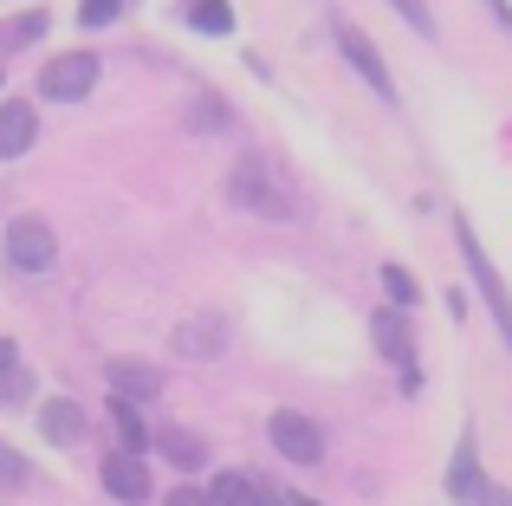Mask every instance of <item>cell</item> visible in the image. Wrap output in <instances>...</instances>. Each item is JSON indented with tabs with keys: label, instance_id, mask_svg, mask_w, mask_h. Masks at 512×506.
Returning a JSON list of instances; mask_svg holds the SVG:
<instances>
[{
	"label": "cell",
	"instance_id": "obj_1",
	"mask_svg": "<svg viewBox=\"0 0 512 506\" xmlns=\"http://www.w3.org/2000/svg\"><path fill=\"white\" fill-rule=\"evenodd\" d=\"M227 195H234L247 215H266V221H292V215H299V202L286 195V182H279L260 156H247V163L227 176Z\"/></svg>",
	"mask_w": 512,
	"mask_h": 506
},
{
	"label": "cell",
	"instance_id": "obj_2",
	"mask_svg": "<svg viewBox=\"0 0 512 506\" xmlns=\"http://www.w3.org/2000/svg\"><path fill=\"white\" fill-rule=\"evenodd\" d=\"M454 228H461V260H467V273L480 279V299H487L493 325H500V338H506V351H512V299H506V279L493 273V260H487V247H480L474 221H454Z\"/></svg>",
	"mask_w": 512,
	"mask_h": 506
},
{
	"label": "cell",
	"instance_id": "obj_3",
	"mask_svg": "<svg viewBox=\"0 0 512 506\" xmlns=\"http://www.w3.org/2000/svg\"><path fill=\"white\" fill-rule=\"evenodd\" d=\"M0 247H7V266H20V273H52V266H59V234L39 215L7 221V241Z\"/></svg>",
	"mask_w": 512,
	"mask_h": 506
},
{
	"label": "cell",
	"instance_id": "obj_4",
	"mask_svg": "<svg viewBox=\"0 0 512 506\" xmlns=\"http://www.w3.org/2000/svg\"><path fill=\"white\" fill-rule=\"evenodd\" d=\"M91 85H98V59H91V52H59V59H46V72H39V91L59 98V104L91 98Z\"/></svg>",
	"mask_w": 512,
	"mask_h": 506
},
{
	"label": "cell",
	"instance_id": "obj_5",
	"mask_svg": "<svg viewBox=\"0 0 512 506\" xmlns=\"http://www.w3.org/2000/svg\"><path fill=\"white\" fill-rule=\"evenodd\" d=\"M266 429H273V448L292 461V468H312V461H325V435H318V422H305L299 409H279Z\"/></svg>",
	"mask_w": 512,
	"mask_h": 506
},
{
	"label": "cell",
	"instance_id": "obj_6",
	"mask_svg": "<svg viewBox=\"0 0 512 506\" xmlns=\"http://www.w3.org/2000/svg\"><path fill=\"white\" fill-rule=\"evenodd\" d=\"M104 494L124 500V506H143V500H150V468H143V455L117 448V455L104 461Z\"/></svg>",
	"mask_w": 512,
	"mask_h": 506
},
{
	"label": "cell",
	"instance_id": "obj_7",
	"mask_svg": "<svg viewBox=\"0 0 512 506\" xmlns=\"http://www.w3.org/2000/svg\"><path fill=\"white\" fill-rule=\"evenodd\" d=\"M33 137H39L33 104H26V98H7V104H0V163L26 156V150H33Z\"/></svg>",
	"mask_w": 512,
	"mask_h": 506
},
{
	"label": "cell",
	"instance_id": "obj_8",
	"mask_svg": "<svg viewBox=\"0 0 512 506\" xmlns=\"http://www.w3.org/2000/svg\"><path fill=\"white\" fill-rule=\"evenodd\" d=\"M338 46H344V59L357 65L363 78H370V91H376V98H396V85H389V72H383V59H376V46L357 33V26H338Z\"/></svg>",
	"mask_w": 512,
	"mask_h": 506
},
{
	"label": "cell",
	"instance_id": "obj_9",
	"mask_svg": "<svg viewBox=\"0 0 512 506\" xmlns=\"http://www.w3.org/2000/svg\"><path fill=\"white\" fill-rule=\"evenodd\" d=\"M156 448H163V461H169V468H182V474L208 468V442H201L195 429H175V422H163V429H156Z\"/></svg>",
	"mask_w": 512,
	"mask_h": 506
},
{
	"label": "cell",
	"instance_id": "obj_10",
	"mask_svg": "<svg viewBox=\"0 0 512 506\" xmlns=\"http://www.w3.org/2000/svg\"><path fill=\"white\" fill-rule=\"evenodd\" d=\"M448 494L461 506H474L480 494H487V481H480V461H474V429L461 435V448H454V468H448Z\"/></svg>",
	"mask_w": 512,
	"mask_h": 506
},
{
	"label": "cell",
	"instance_id": "obj_11",
	"mask_svg": "<svg viewBox=\"0 0 512 506\" xmlns=\"http://www.w3.org/2000/svg\"><path fill=\"white\" fill-rule=\"evenodd\" d=\"M104 377H111V390H117V396H130V403H156V396H163V370H143V364H111Z\"/></svg>",
	"mask_w": 512,
	"mask_h": 506
},
{
	"label": "cell",
	"instance_id": "obj_12",
	"mask_svg": "<svg viewBox=\"0 0 512 506\" xmlns=\"http://www.w3.org/2000/svg\"><path fill=\"white\" fill-rule=\"evenodd\" d=\"M370 338L383 344V357L389 364H409V325H402V305H389V312H370Z\"/></svg>",
	"mask_w": 512,
	"mask_h": 506
},
{
	"label": "cell",
	"instance_id": "obj_13",
	"mask_svg": "<svg viewBox=\"0 0 512 506\" xmlns=\"http://www.w3.org/2000/svg\"><path fill=\"white\" fill-rule=\"evenodd\" d=\"M221 506H273V487H260L253 474H214V487H208Z\"/></svg>",
	"mask_w": 512,
	"mask_h": 506
},
{
	"label": "cell",
	"instance_id": "obj_14",
	"mask_svg": "<svg viewBox=\"0 0 512 506\" xmlns=\"http://www.w3.org/2000/svg\"><path fill=\"white\" fill-rule=\"evenodd\" d=\"M39 435H46V442H78V435H85V416H78V403L52 396V403L39 409Z\"/></svg>",
	"mask_w": 512,
	"mask_h": 506
},
{
	"label": "cell",
	"instance_id": "obj_15",
	"mask_svg": "<svg viewBox=\"0 0 512 506\" xmlns=\"http://www.w3.org/2000/svg\"><path fill=\"white\" fill-rule=\"evenodd\" d=\"M175 344H182L188 357H221V344H227V331L214 325V318H195V325H182L175 331Z\"/></svg>",
	"mask_w": 512,
	"mask_h": 506
},
{
	"label": "cell",
	"instance_id": "obj_16",
	"mask_svg": "<svg viewBox=\"0 0 512 506\" xmlns=\"http://www.w3.org/2000/svg\"><path fill=\"white\" fill-rule=\"evenodd\" d=\"M111 422H117V435H124V448H130V455H143V448H150V435H143L137 403H130V396H111Z\"/></svg>",
	"mask_w": 512,
	"mask_h": 506
},
{
	"label": "cell",
	"instance_id": "obj_17",
	"mask_svg": "<svg viewBox=\"0 0 512 506\" xmlns=\"http://www.w3.org/2000/svg\"><path fill=\"white\" fill-rule=\"evenodd\" d=\"M188 26H201V33H234V7H227V0H188Z\"/></svg>",
	"mask_w": 512,
	"mask_h": 506
},
{
	"label": "cell",
	"instance_id": "obj_18",
	"mask_svg": "<svg viewBox=\"0 0 512 506\" xmlns=\"http://www.w3.org/2000/svg\"><path fill=\"white\" fill-rule=\"evenodd\" d=\"M383 292H389V305H402V312L422 299V292H415V279L402 273V266H383Z\"/></svg>",
	"mask_w": 512,
	"mask_h": 506
},
{
	"label": "cell",
	"instance_id": "obj_19",
	"mask_svg": "<svg viewBox=\"0 0 512 506\" xmlns=\"http://www.w3.org/2000/svg\"><path fill=\"white\" fill-rule=\"evenodd\" d=\"M26 481H33V468H26V461L20 455H13V448L7 442H0V487H7V494H20V487Z\"/></svg>",
	"mask_w": 512,
	"mask_h": 506
},
{
	"label": "cell",
	"instance_id": "obj_20",
	"mask_svg": "<svg viewBox=\"0 0 512 506\" xmlns=\"http://www.w3.org/2000/svg\"><path fill=\"white\" fill-rule=\"evenodd\" d=\"M124 13V0H78V26H111Z\"/></svg>",
	"mask_w": 512,
	"mask_h": 506
},
{
	"label": "cell",
	"instance_id": "obj_21",
	"mask_svg": "<svg viewBox=\"0 0 512 506\" xmlns=\"http://www.w3.org/2000/svg\"><path fill=\"white\" fill-rule=\"evenodd\" d=\"M389 7H396L402 20H409L415 33H422V39H435V20H428V7H422V0H389Z\"/></svg>",
	"mask_w": 512,
	"mask_h": 506
},
{
	"label": "cell",
	"instance_id": "obj_22",
	"mask_svg": "<svg viewBox=\"0 0 512 506\" xmlns=\"http://www.w3.org/2000/svg\"><path fill=\"white\" fill-rule=\"evenodd\" d=\"M20 370H26V364H20V344H13V338H0V390H7V383L20 377Z\"/></svg>",
	"mask_w": 512,
	"mask_h": 506
},
{
	"label": "cell",
	"instance_id": "obj_23",
	"mask_svg": "<svg viewBox=\"0 0 512 506\" xmlns=\"http://www.w3.org/2000/svg\"><path fill=\"white\" fill-rule=\"evenodd\" d=\"M26 396H33V377H26V370H20V377H13L7 390H0V409H20Z\"/></svg>",
	"mask_w": 512,
	"mask_h": 506
},
{
	"label": "cell",
	"instance_id": "obj_24",
	"mask_svg": "<svg viewBox=\"0 0 512 506\" xmlns=\"http://www.w3.org/2000/svg\"><path fill=\"white\" fill-rule=\"evenodd\" d=\"M163 506H221V500H214V494H201V487H175V494H169Z\"/></svg>",
	"mask_w": 512,
	"mask_h": 506
},
{
	"label": "cell",
	"instance_id": "obj_25",
	"mask_svg": "<svg viewBox=\"0 0 512 506\" xmlns=\"http://www.w3.org/2000/svg\"><path fill=\"white\" fill-rule=\"evenodd\" d=\"M286 506H318V500H305V494H292V500H286Z\"/></svg>",
	"mask_w": 512,
	"mask_h": 506
}]
</instances>
